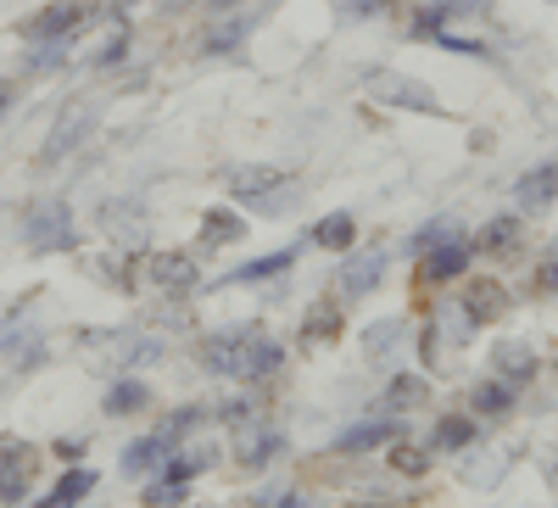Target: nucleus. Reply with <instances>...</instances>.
<instances>
[{"label": "nucleus", "mask_w": 558, "mask_h": 508, "mask_svg": "<svg viewBox=\"0 0 558 508\" xmlns=\"http://www.w3.org/2000/svg\"><path fill=\"white\" fill-rule=\"evenodd\" d=\"M223 191L252 218H286L296 207V173L274 168V162H235L223 173Z\"/></svg>", "instance_id": "nucleus-1"}, {"label": "nucleus", "mask_w": 558, "mask_h": 508, "mask_svg": "<svg viewBox=\"0 0 558 508\" xmlns=\"http://www.w3.org/2000/svg\"><path fill=\"white\" fill-rule=\"evenodd\" d=\"M17 241L28 252H78V213L68 196H39L17 213Z\"/></svg>", "instance_id": "nucleus-2"}, {"label": "nucleus", "mask_w": 558, "mask_h": 508, "mask_svg": "<svg viewBox=\"0 0 558 508\" xmlns=\"http://www.w3.org/2000/svg\"><path fill=\"white\" fill-rule=\"evenodd\" d=\"M470 263H475V246H470V235L452 223L436 246H425V252L413 257V274H418V286H425V291H441V286H458L463 274H470Z\"/></svg>", "instance_id": "nucleus-3"}, {"label": "nucleus", "mask_w": 558, "mask_h": 508, "mask_svg": "<svg viewBox=\"0 0 558 508\" xmlns=\"http://www.w3.org/2000/svg\"><path fill=\"white\" fill-rule=\"evenodd\" d=\"M140 280L157 286L168 302H191L196 291H207L196 252H146V263H140Z\"/></svg>", "instance_id": "nucleus-4"}, {"label": "nucleus", "mask_w": 558, "mask_h": 508, "mask_svg": "<svg viewBox=\"0 0 558 508\" xmlns=\"http://www.w3.org/2000/svg\"><path fill=\"white\" fill-rule=\"evenodd\" d=\"M386 274H391V252L386 246H352L347 257H341V268H336V297L352 307V302H363V297H375L380 286H386Z\"/></svg>", "instance_id": "nucleus-5"}, {"label": "nucleus", "mask_w": 558, "mask_h": 508, "mask_svg": "<svg viewBox=\"0 0 558 508\" xmlns=\"http://www.w3.org/2000/svg\"><path fill=\"white\" fill-rule=\"evenodd\" d=\"M101 129V107L96 101H73L57 123H51V134H45V146H39V168H62L78 146H89V134Z\"/></svg>", "instance_id": "nucleus-6"}, {"label": "nucleus", "mask_w": 558, "mask_h": 508, "mask_svg": "<svg viewBox=\"0 0 558 508\" xmlns=\"http://www.w3.org/2000/svg\"><path fill=\"white\" fill-rule=\"evenodd\" d=\"M252 330H257L252 318H246V325H218V330H207V336L196 341V363H202V375L235 386V380H241V358H246Z\"/></svg>", "instance_id": "nucleus-7"}, {"label": "nucleus", "mask_w": 558, "mask_h": 508, "mask_svg": "<svg viewBox=\"0 0 558 508\" xmlns=\"http://www.w3.org/2000/svg\"><path fill=\"white\" fill-rule=\"evenodd\" d=\"M96 17H101V12L89 7V0H51V7H39L34 17L17 23V39H23V45H34V39H78Z\"/></svg>", "instance_id": "nucleus-8"}, {"label": "nucleus", "mask_w": 558, "mask_h": 508, "mask_svg": "<svg viewBox=\"0 0 558 508\" xmlns=\"http://www.w3.org/2000/svg\"><path fill=\"white\" fill-rule=\"evenodd\" d=\"M408 436V420L402 413H368V420H352L347 431H336V452H347V458H363V452H380V447H391V442H402Z\"/></svg>", "instance_id": "nucleus-9"}, {"label": "nucleus", "mask_w": 558, "mask_h": 508, "mask_svg": "<svg viewBox=\"0 0 558 508\" xmlns=\"http://www.w3.org/2000/svg\"><path fill=\"white\" fill-rule=\"evenodd\" d=\"M279 375H286V341H279L274 330H252V341H246V358H241V380L235 386H246V391H263V386H274Z\"/></svg>", "instance_id": "nucleus-10"}, {"label": "nucleus", "mask_w": 558, "mask_h": 508, "mask_svg": "<svg viewBox=\"0 0 558 508\" xmlns=\"http://www.w3.org/2000/svg\"><path fill=\"white\" fill-rule=\"evenodd\" d=\"M34 470H39V452L17 436H0V508H17L28 497Z\"/></svg>", "instance_id": "nucleus-11"}, {"label": "nucleus", "mask_w": 558, "mask_h": 508, "mask_svg": "<svg viewBox=\"0 0 558 508\" xmlns=\"http://www.w3.org/2000/svg\"><path fill=\"white\" fill-rule=\"evenodd\" d=\"M302 246H307V235L302 241H291V246H279V252H263V257H246L241 268H229V274H218L213 286H274V280H286V274L296 268V257H302Z\"/></svg>", "instance_id": "nucleus-12"}, {"label": "nucleus", "mask_w": 558, "mask_h": 508, "mask_svg": "<svg viewBox=\"0 0 558 508\" xmlns=\"http://www.w3.org/2000/svg\"><path fill=\"white\" fill-rule=\"evenodd\" d=\"M173 447H179V442H173V436H168L162 425H157V431H140V436H134V442L123 447L118 470H123L129 481H151V475H157V470L168 464V452H173Z\"/></svg>", "instance_id": "nucleus-13"}, {"label": "nucleus", "mask_w": 558, "mask_h": 508, "mask_svg": "<svg viewBox=\"0 0 558 508\" xmlns=\"http://www.w3.org/2000/svg\"><path fill=\"white\" fill-rule=\"evenodd\" d=\"M291 452V436L279 431V425H268V420H257L252 431H241V447H235V464L241 470H268V464H279V458Z\"/></svg>", "instance_id": "nucleus-14"}, {"label": "nucleus", "mask_w": 558, "mask_h": 508, "mask_svg": "<svg viewBox=\"0 0 558 508\" xmlns=\"http://www.w3.org/2000/svg\"><path fill=\"white\" fill-rule=\"evenodd\" d=\"M252 34H257V17H252V12H218L213 28L202 34V57H207V62H218V57H241Z\"/></svg>", "instance_id": "nucleus-15"}, {"label": "nucleus", "mask_w": 558, "mask_h": 508, "mask_svg": "<svg viewBox=\"0 0 558 508\" xmlns=\"http://www.w3.org/2000/svg\"><path fill=\"white\" fill-rule=\"evenodd\" d=\"M96 223L107 229V235L123 246V252H146V213L134 207V196H118V202H101Z\"/></svg>", "instance_id": "nucleus-16"}, {"label": "nucleus", "mask_w": 558, "mask_h": 508, "mask_svg": "<svg viewBox=\"0 0 558 508\" xmlns=\"http://www.w3.org/2000/svg\"><path fill=\"white\" fill-rule=\"evenodd\" d=\"M508 307H514V297H508L497 280H470L463 297H458V313H463V325H470V330H486L492 318H502Z\"/></svg>", "instance_id": "nucleus-17"}, {"label": "nucleus", "mask_w": 558, "mask_h": 508, "mask_svg": "<svg viewBox=\"0 0 558 508\" xmlns=\"http://www.w3.org/2000/svg\"><path fill=\"white\" fill-rule=\"evenodd\" d=\"M368 84H375V96H380L386 107H397V112H441L436 89H430V84H418V78H402V73H375Z\"/></svg>", "instance_id": "nucleus-18"}, {"label": "nucleus", "mask_w": 558, "mask_h": 508, "mask_svg": "<svg viewBox=\"0 0 558 508\" xmlns=\"http://www.w3.org/2000/svg\"><path fill=\"white\" fill-rule=\"evenodd\" d=\"M553 202H558V157H547L514 179V213H547Z\"/></svg>", "instance_id": "nucleus-19"}, {"label": "nucleus", "mask_w": 558, "mask_h": 508, "mask_svg": "<svg viewBox=\"0 0 558 508\" xmlns=\"http://www.w3.org/2000/svg\"><path fill=\"white\" fill-rule=\"evenodd\" d=\"M246 241V213L229 202V207H207L196 223V252H218V246H241Z\"/></svg>", "instance_id": "nucleus-20"}, {"label": "nucleus", "mask_w": 558, "mask_h": 508, "mask_svg": "<svg viewBox=\"0 0 558 508\" xmlns=\"http://www.w3.org/2000/svg\"><path fill=\"white\" fill-rule=\"evenodd\" d=\"M341 330H347V302L330 291V297H318V302L302 313V330H296V341H302V347H330Z\"/></svg>", "instance_id": "nucleus-21"}, {"label": "nucleus", "mask_w": 558, "mask_h": 508, "mask_svg": "<svg viewBox=\"0 0 558 508\" xmlns=\"http://www.w3.org/2000/svg\"><path fill=\"white\" fill-rule=\"evenodd\" d=\"M520 229H525V213H497L470 235V246H475V257H508L520 246Z\"/></svg>", "instance_id": "nucleus-22"}, {"label": "nucleus", "mask_w": 558, "mask_h": 508, "mask_svg": "<svg viewBox=\"0 0 558 508\" xmlns=\"http://www.w3.org/2000/svg\"><path fill=\"white\" fill-rule=\"evenodd\" d=\"M151 408V386L140 375H112V386L101 391V413L107 420H134V413Z\"/></svg>", "instance_id": "nucleus-23"}, {"label": "nucleus", "mask_w": 558, "mask_h": 508, "mask_svg": "<svg viewBox=\"0 0 558 508\" xmlns=\"http://www.w3.org/2000/svg\"><path fill=\"white\" fill-rule=\"evenodd\" d=\"M307 241L324 246V252H352V246H357V213H352V207H336V213L313 218Z\"/></svg>", "instance_id": "nucleus-24"}, {"label": "nucleus", "mask_w": 558, "mask_h": 508, "mask_svg": "<svg viewBox=\"0 0 558 508\" xmlns=\"http://www.w3.org/2000/svg\"><path fill=\"white\" fill-rule=\"evenodd\" d=\"M425 402H430V380L408 375V368H397V375L386 380V391H380V413H402V420L413 408H425Z\"/></svg>", "instance_id": "nucleus-25"}, {"label": "nucleus", "mask_w": 558, "mask_h": 508, "mask_svg": "<svg viewBox=\"0 0 558 508\" xmlns=\"http://www.w3.org/2000/svg\"><path fill=\"white\" fill-rule=\"evenodd\" d=\"M475 436H481V420H475V413H447V420L430 425L425 447H430V452H463Z\"/></svg>", "instance_id": "nucleus-26"}, {"label": "nucleus", "mask_w": 558, "mask_h": 508, "mask_svg": "<svg viewBox=\"0 0 558 508\" xmlns=\"http://www.w3.org/2000/svg\"><path fill=\"white\" fill-rule=\"evenodd\" d=\"M492 375H502L508 386H525L536 375V352L525 341H497L492 347Z\"/></svg>", "instance_id": "nucleus-27"}, {"label": "nucleus", "mask_w": 558, "mask_h": 508, "mask_svg": "<svg viewBox=\"0 0 558 508\" xmlns=\"http://www.w3.org/2000/svg\"><path fill=\"white\" fill-rule=\"evenodd\" d=\"M514 402H520V386H508L502 375H492V380H481L470 391V413H475V420H502Z\"/></svg>", "instance_id": "nucleus-28"}, {"label": "nucleus", "mask_w": 558, "mask_h": 508, "mask_svg": "<svg viewBox=\"0 0 558 508\" xmlns=\"http://www.w3.org/2000/svg\"><path fill=\"white\" fill-rule=\"evenodd\" d=\"M68 57H73V39H34V45H23V73H28V78L62 73Z\"/></svg>", "instance_id": "nucleus-29"}, {"label": "nucleus", "mask_w": 558, "mask_h": 508, "mask_svg": "<svg viewBox=\"0 0 558 508\" xmlns=\"http://www.w3.org/2000/svg\"><path fill=\"white\" fill-rule=\"evenodd\" d=\"M112 347H118V375H140V368H151V363L162 358V341H157V336H140V330H134V336L118 330Z\"/></svg>", "instance_id": "nucleus-30"}, {"label": "nucleus", "mask_w": 558, "mask_h": 508, "mask_svg": "<svg viewBox=\"0 0 558 508\" xmlns=\"http://www.w3.org/2000/svg\"><path fill=\"white\" fill-rule=\"evenodd\" d=\"M402 336H408L402 318H380V325H368V330H363V352L380 363V358H391V352L402 347Z\"/></svg>", "instance_id": "nucleus-31"}, {"label": "nucleus", "mask_w": 558, "mask_h": 508, "mask_svg": "<svg viewBox=\"0 0 558 508\" xmlns=\"http://www.w3.org/2000/svg\"><path fill=\"white\" fill-rule=\"evenodd\" d=\"M129 23H112V34L96 45V51H89V68H96V73H112V68H123V57H129Z\"/></svg>", "instance_id": "nucleus-32"}, {"label": "nucleus", "mask_w": 558, "mask_h": 508, "mask_svg": "<svg viewBox=\"0 0 558 508\" xmlns=\"http://www.w3.org/2000/svg\"><path fill=\"white\" fill-rule=\"evenodd\" d=\"M89 492H96V470H89V464H68V470L57 475V486H51V497H62L68 508H78Z\"/></svg>", "instance_id": "nucleus-33"}, {"label": "nucleus", "mask_w": 558, "mask_h": 508, "mask_svg": "<svg viewBox=\"0 0 558 508\" xmlns=\"http://www.w3.org/2000/svg\"><path fill=\"white\" fill-rule=\"evenodd\" d=\"M218 425H223V431H252V425H257V397H252V391L223 397V402H218Z\"/></svg>", "instance_id": "nucleus-34"}, {"label": "nucleus", "mask_w": 558, "mask_h": 508, "mask_svg": "<svg viewBox=\"0 0 558 508\" xmlns=\"http://www.w3.org/2000/svg\"><path fill=\"white\" fill-rule=\"evenodd\" d=\"M202 425H207V408H202V402H184V408H173L168 420H162V431H168V436H173L179 447L191 442V436H196Z\"/></svg>", "instance_id": "nucleus-35"}, {"label": "nucleus", "mask_w": 558, "mask_h": 508, "mask_svg": "<svg viewBox=\"0 0 558 508\" xmlns=\"http://www.w3.org/2000/svg\"><path fill=\"white\" fill-rule=\"evenodd\" d=\"M386 458H391V470H397V475H425V470H430V447H413L408 436L391 442Z\"/></svg>", "instance_id": "nucleus-36"}, {"label": "nucleus", "mask_w": 558, "mask_h": 508, "mask_svg": "<svg viewBox=\"0 0 558 508\" xmlns=\"http://www.w3.org/2000/svg\"><path fill=\"white\" fill-rule=\"evenodd\" d=\"M184 497H191V486H179L168 475H151L146 481V508H184Z\"/></svg>", "instance_id": "nucleus-37"}, {"label": "nucleus", "mask_w": 558, "mask_h": 508, "mask_svg": "<svg viewBox=\"0 0 558 508\" xmlns=\"http://www.w3.org/2000/svg\"><path fill=\"white\" fill-rule=\"evenodd\" d=\"M447 229H452V218H430V223H418L413 235L402 241V252H408V257H418V252H425V246H436V241L447 235Z\"/></svg>", "instance_id": "nucleus-38"}, {"label": "nucleus", "mask_w": 558, "mask_h": 508, "mask_svg": "<svg viewBox=\"0 0 558 508\" xmlns=\"http://www.w3.org/2000/svg\"><path fill=\"white\" fill-rule=\"evenodd\" d=\"M386 7H397V0H341V12L357 17V23H363V17H375V12H386Z\"/></svg>", "instance_id": "nucleus-39"}, {"label": "nucleus", "mask_w": 558, "mask_h": 508, "mask_svg": "<svg viewBox=\"0 0 558 508\" xmlns=\"http://www.w3.org/2000/svg\"><path fill=\"white\" fill-rule=\"evenodd\" d=\"M263 508H318V503H313L307 492H274V497H268Z\"/></svg>", "instance_id": "nucleus-40"}, {"label": "nucleus", "mask_w": 558, "mask_h": 508, "mask_svg": "<svg viewBox=\"0 0 558 508\" xmlns=\"http://www.w3.org/2000/svg\"><path fill=\"white\" fill-rule=\"evenodd\" d=\"M536 286H542L547 297H558V257H547V263L536 268Z\"/></svg>", "instance_id": "nucleus-41"}, {"label": "nucleus", "mask_w": 558, "mask_h": 508, "mask_svg": "<svg viewBox=\"0 0 558 508\" xmlns=\"http://www.w3.org/2000/svg\"><path fill=\"white\" fill-rule=\"evenodd\" d=\"M12 101H17V84H12V78H0V118L12 112Z\"/></svg>", "instance_id": "nucleus-42"}, {"label": "nucleus", "mask_w": 558, "mask_h": 508, "mask_svg": "<svg viewBox=\"0 0 558 508\" xmlns=\"http://www.w3.org/2000/svg\"><path fill=\"white\" fill-rule=\"evenodd\" d=\"M57 452H62V458H84V442H73V436H68V442H57Z\"/></svg>", "instance_id": "nucleus-43"}, {"label": "nucleus", "mask_w": 558, "mask_h": 508, "mask_svg": "<svg viewBox=\"0 0 558 508\" xmlns=\"http://www.w3.org/2000/svg\"><path fill=\"white\" fill-rule=\"evenodd\" d=\"M202 7H213V12H241V0H202Z\"/></svg>", "instance_id": "nucleus-44"}, {"label": "nucleus", "mask_w": 558, "mask_h": 508, "mask_svg": "<svg viewBox=\"0 0 558 508\" xmlns=\"http://www.w3.org/2000/svg\"><path fill=\"white\" fill-rule=\"evenodd\" d=\"M28 508H68V503H62V497H51V492H45V497H34Z\"/></svg>", "instance_id": "nucleus-45"}, {"label": "nucleus", "mask_w": 558, "mask_h": 508, "mask_svg": "<svg viewBox=\"0 0 558 508\" xmlns=\"http://www.w3.org/2000/svg\"><path fill=\"white\" fill-rule=\"evenodd\" d=\"M162 7H173V12H179V7H202V0H162Z\"/></svg>", "instance_id": "nucleus-46"}, {"label": "nucleus", "mask_w": 558, "mask_h": 508, "mask_svg": "<svg viewBox=\"0 0 558 508\" xmlns=\"http://www.w3.org/2000/svg\"><path fill=\"white\" fill-rule=\"evenodd\" d=\"M347 508H397V503H347Z\"/></svg>", "instance_id": "nucleus-47"}]
</instances>
